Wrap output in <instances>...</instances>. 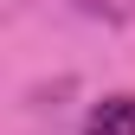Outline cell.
Returning a JSON list of instances; mask_svg holds the SVG:
<instances>
[{"mask_svg":"<svg viewBox=\"0 0 135 135\" xmlns=\"http://www.w3.org/2000/svg\"><path fill=\"white\" fill-rule=\"evenodd\" d=\"M84 135H135V90L103 97V103L90 109V122H84Z\"/></svg>","mask_w":135,"mask_h":135,"instance_id":"1","label":"cell"}]
</instances>
